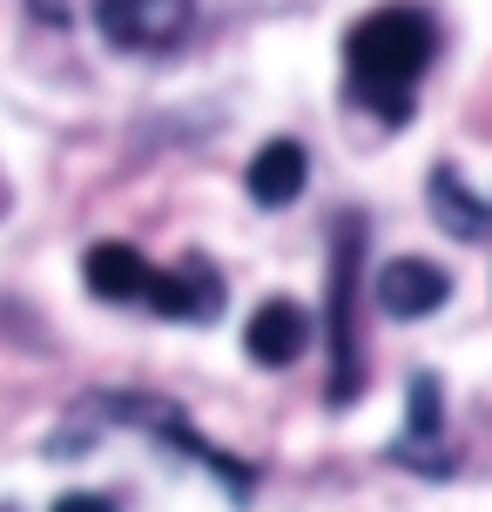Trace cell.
Masks as SVG:
<instances>
[{
	"label": "cell",
	"instance_id": "cell-1",
	"mask_svg": "<svg viewBox=\"0 0 492 512\" xmlns=\"http://www.w3.org/2000/svg\"><path fill=\"white\" fill-rule=\"evenodd\" d=\"M439 54V21L425 7H378L344 34V75L378 122H405L425 68Z\"/></svg>",
	"mask_w": 492,
	"mask_h": 512
},
{
	"label": "cell",
	"instance_id": "cell-2",
	"mask_svg": "<svg viewBox=\"0 0 492 512\" xmlns=\"http://www.w3.org/2000/svg\"><path fill=\"white\" fill-rule=\"evenodd\" d=\"M358 263H364V223L344 216L331 250V405H351L364 384V344H358Z\"/></svg>",
	"mask_w": 492,
	"mask_h": 512
},
{
	"label": "cell",
	"instance_id": "cell-3",
	"mask_svg": "<svg viewBox=\"0 0 492 512\" xmlns=\"http://www.w3.org/2000/svg\"><path fill=\"white\" fill-rule=\"evenodd\" d=\"M95 27L129 54H169L196 27V0H95Z\"/></svg>",
	"mask_w": 492,
	"mask_h": 512
},
{
	"label": "cell",
	"instance_id": "cell-4",
	"mask_svg": "<svg viewBox=\"0 0 492 512\" xmlns=\"http://www.w3.org/2000/svg\"><path fill=\"white\" fill-rule=\"evenodd\" d=\"M391 459L412 465V472H452V452H445V398H439V378L432 371L412 378V425L391 445Z\"/></svg>",
	"mask_w": 492,
	"mask_h": 512
},
{
	"label": "cell",
	"instance_id": "cell-5",
	"mask_svg": "<svg viewBox=\"0 0 492 512\" xmlns=\"http://www.w3.org/2000/svg\"><path fill=\"white\" fill-rule=\"evenodd\" d=\"M452 297V277H445L439 263H425V256H391L385 270H378V310L385 317H432V310Z\"/></svg>",
	"mask_w": 492,
	"mask_h": 512
},
{
	"label": "cell",
	"instance_id": "cell-6",
	"mask_svg": "<svg viewBox=\"0 0 492 512\" xmlns=\"http://www.w3.org/2000/svg\"><path fill=\"white\" fill-rule=\"evenodd\" d=\"M142 310H156V317H176V324H203V317H216V310H223V277H216L209 263L156 270V283H149Z\"/></svg>",
	"mask_w": 492,
	"mask_h": 512
},
{
	"label": "cell",
	"instance_id": "cell-7",
	"mask_svg": "<svg viewBox=\"0 0 492 512\" xmlns=\"http://www.w3.org/2000/svg\"><path fill=\"white\" fill-rule=\"evenodd\" d=\"M243 344H250V358H257V364L284 371V364L304 358V344H311V317L290 304V297H270V304H257V317H250Z\"/></svg>",
	"mask_w": 492,
	"mask_h": 512
},
{
	"label": "cell",
	"instance_id": "cell-8",
	"mask_svg": "<svg viewBox=\"0 0 492 512\" xmlns=\"http://www.w3.org/2000/svg\"><path fill=\"white\" fill-rule=\"evenodd\" d=\"M81 277H88V290L108 297V304H142L149 283H156V263H142L129 243H95V250L81 256Z\"/></svg>",
	"mask_w": 492,
	"mask_h": 512
},
{
	"label": "cell",
	"instance_id": "cell-9",
	"mask_svg": "<svg viewBox=\"0 0 492 512\" xmlns=\"http://www.w3.org/2000/svg\"><path fill=\"white\" fill-rule=\"evenodd\" d=\"M304 176H311L304 142H263L257 162H250V196H257L263 209H284V203L304 196Z\"/></svg>",
	"mask_w": 492,
	"mask_h": 512
},
{
	"label": "cell",
	"instance_id": "cell-10",
	"mask_svg": "<svg viewBox=\"0 0 492 512\" xmlns=\"http://www.w3.org/2000/svg\"><path fill=\"white\" fill-rule=\"evenodd\" d=\"M432 216H439L452 236H466V243H486L492 236V203L472 196L459 169H432Z\"/></svg>",
	"mask_w": 492,
	"mask_h": 512
},
{
	"label": "cell",
	"instance_id": "cell-11",
	"mask_svg": "<svg viewBox=\"0 0 492 512\" xmlns=\"http://www.w3.org/2000/svg\"><path fill=\"white\" fill-rule=\"evenodd\" d=\"M54 512H115V499H102V492H68V499H54Z\"/></svg>",
	"mask_w": 492,
	"mask_h": 512
},
{
	"label": "cell",
	"instance_id": "cell-12",
	"mask_svg": "<svg viewBox=\"0 0 492 512\" xmlns=\"http://www.w3.org/2000/svg\"><path fill=\"white\" fill-rule=\"evenodd\" d=\"M27 7H34L41 21H68V0H27Z\"/></svg>",
	"mask_w": 492,
	"mask_h": 512
}]
</instances>
